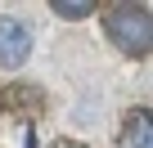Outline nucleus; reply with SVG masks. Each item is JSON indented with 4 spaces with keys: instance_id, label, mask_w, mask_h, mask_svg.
<instances>
[{
    "instance_id": "423d86ee",
    "label": "nucleus",
    "mask_w": 153,
    "mask_h": 148,
    "mask_svg": "<svg viewBox=\"0 0 153 148\" xmlns=\"http://www.w3.org/2000/svg\"><path fill=\"white\" fill-rule=\"evenodd\" d=\"M0 112H5V85H0Z\"/></svg>"
},
{
    "instance_id": "f257e3e1",
    "label": "nucleus",
    "mask_w": 153,
    "mask_h": 148,
    "mask_svg": "<svg viewBox=\"0 0 153 148\" xmlns=\"http://www.w3.org/2000/svg\"><path fill=\"white\" fill-rule=\"evenodd\" d=\"M104 36L126 58L153 54V14L149 5H104Z\"/></svg>"
},
{
    "instance_id": "20e7f679",
    "label": "nucleus",
    "mask_w": 153,
    "mask_h": 148,
    "mask_svg": "<svg viewBox=\"0 0 153 148\" xmlns=\"http://www.w3.org/2000/svg\"><path fill=\"white\" fill-rule=\"evenodd\" d=\"M59 18H86V14H95L99 5H95V0H54V5H50Z\"/></svg>"
},
{
    "instance_id": "39448f33",
    "label": "nucleus",
    "mask_w": 153,
    "mask_h": 148,
    "mask_svg": "<svg viewBox=\"0 0 153 148\" xmlns=\"http://www.w3.org/2000/svg\"><path fill=\"white\" fill-rule=\"evenodd\" d=\"M45 148H86V144H76V139H54V144H45Z\"/></svg>"
},
{
    "instance_id": "f03ea898",
    "label": "nucleus",
    "mask_w": 153,
    "mask_h": 148,
    "mask_svg": "<svg viewBox=\"0 0 153 148\" xmlns=\"http://www.w3.org/2000/svg\"><path fill=\"white\" fill-rule=\"evenodd\" d=\"M32 54V27L23 18H0V67H23Z\"/></svg>"
},
{
    "instance_id": "7ed1b4c3",
    "label": "nucleus",
    "mask_w": 153,
    "mask_h": 148,
    "mask_svg": "<svg viewBox=\"0 0 153 148\" xmlns=\"http://www.w3.org/2000/svg\"><path fill=\"white\" fill-rule=\"evenodd\" d=\"M117 148H153V108H126L117 121Z\"/></svg>"
}]
</instances>
